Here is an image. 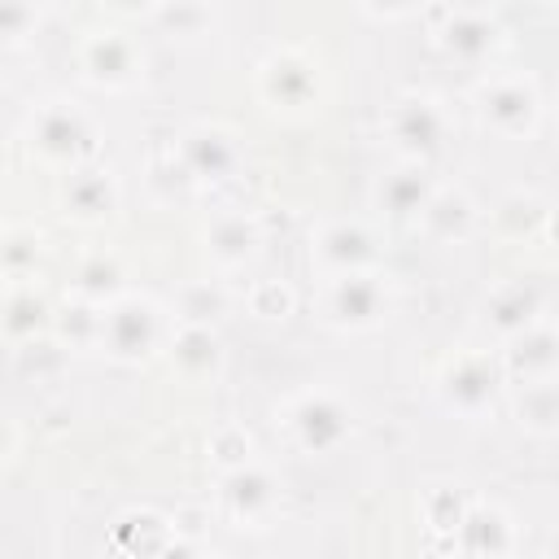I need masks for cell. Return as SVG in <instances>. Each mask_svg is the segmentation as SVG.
I'll return each mask as SVG.
<instances>
[{
    "instance_id": "9c48e42d",
    "label": "cell",
    "mask_w": 559,
    "mask_h": 559,
    "mask_svg": "<svg viewBox=\"0 0 559 559\" xmlns=\"http://www.w3.org/2000/svg\"><path fill=\"white\" fill-rule=\"evenodd\" d=\"M135 44L118 31H96L87 35L83 44V70L92 83H105V87H122L135 79Z\"/></svg>"
},
{
    "instance_id": "7c38bea8",
    "label": "cell",
    "mask_w": 559,
    "mask_h": 559,
    "mask_svg": "<svg viewBox=\"0 0 559 559\" xmlns=\"http://www.w3.org/2000/svg\"><path fill=\"white\" fill-rule=\"evenodd\" d=\"M454 533L467 559H502L511 550V524L498 507H472Z\"/></svg>"
},
{
    "instance_id": "9a60e30c",
    "label": "cell",
    "mask_w": 559,
    "mask_h": 559,
    "mask_svg": "<svg viewBox=\"0 0 559 559\" xmlns=\"http://www.w3.org/2000/svg\"><path fill=\"white\" fill-rule=\"evenodd\" d=\"M533 314H537V288H533V284H507V288H498V293L489 297V306H485L489 328H493L498 336H511V341L533 328Z\"/></svg>"
},
{
    "instance_id": "484cf974",
    "label": "cell",
    "mask_w": 559,
    "mask_h": 559,
    "mask_svg": "<svg viewBox=\"0 0 559 559\" xmlns=\"http://www.w3.org/2000/svg\"><path fill=\"white\" fill-rule=\"evenodd\" d=\"M218 310H223V297H218L210 284L188 288V297H183V314H188V323H205V319H214Z\"/></svg>"
},
{
    "instance_id": "8992f818",
    "label": "cell",
    "mask_w": 559,
    "mask_h": 559,
    "mask_svg": "<svg viewBox=\"0 0 559 559\" xmlns=\"http://www.w3.org/2000/svg\"><path fill=\"white\" fill-rule=\"evenodd\" d=\"M480 109H485V122L502 135H524L533 131L537 122V92L528 79H493L485 92H480Z\"/></svg>"
},
{
    "instance_id": "d6986e66",
    "label": "cell",
    "mask_w": 559,
    "mask_h": 559,
    "mask_svg": "<svg viewBox=\"0 0 559 559\" xmlns=\"http://www.w3.org/2000/svg\"><path fill=\"white\" fill-rule=\"evenodd\" d=\"M114 197L118 192H114V183L100 170H79L66 183V210L74 218H105L114 210Z\"/></svg>"
},
{
    "instance_id": "30bf717a",
    "label": "cell",
    "mask_w": 559,
    "mask_h": 559,
    "mask_svg": "<svg viewBox=\"0 0 559 559\" xmlns=\"http://www.w3.org/2000/svg\"><path fill=\"white\" fill-rule=\"evenodd\" d=\"M314 253L332 275H354V271H367V262L376 258V240L362 223H332L319 231Z\"/></svg>"
},
{
    "instance_id": "4fadbf2b",
    "label": "cell",
    "mask_w": 559,
    "mask_h": 559,
    "mask_svg": "<svg viewBox=\"0 0 559 559\" xmlns=\"http://www.w3.org/2000/svg\"><path fill=\"white\" fill-rule=\"evenodd\" d=\"M183 166L201 179H223L236 166V144L218 127H192L183 135Z\"/></svg>"
},
{
    "instance_id": "2e32d148",
    "label": "cell",
    "mask_w": 559,
    "mask_h": 559,
    "mask_svg": "<svg viewBox=\"0 0 559 559\" xmlns=\"http://www.w3.org/2000/svg\"><path fill=\"white\" fill-rule=\"evenodd\" d=\"M432 197H437V192H432V183H428V175H424V166H419V162H415V166L393 170V175L380 183V205H384L393 218L424 214Z\"/></svg>"
},
{
    "instance_id": "d4e9b609",
    "label": "cell",
    "mask_w": 559,
    "mask_h": 559,
    "mask_svg": "<svg viewBox=\"0 0 559 559\" xmlns=\"http://www.w3.org/2000/svg\"><path fill=\"white\" fill-rule=\"evenodd\" d=\"M35 253H39V236L35 231H9L4 236V271L9 275H22L26 266H35Z\"/></svg>"
},
{
    "instance_id": "ba28073f",
    "label": "cell",
    "mask_w": 559,
    "mask_h": 559,
    "mask_svg": "<svg viewBox=\"0 0 559 559\" xmlns=\"http://www.w3.org/2000/svg\"><path fill=\"white\" fill-rule=\"evenodd\" d=\"M262 96L275 105V109H301L319 96V79H314V66L297 52H280L262 66Z\"/></svg>"
},
{
    "instance_id": "6da1fadb",
    "label": "cell",
    "mask_w": 559,
    "mask_h": 559,
    "mask_svg": "<svg viewBox=\"0 0 559 559\" xmlns=\"http://www.w3.org/2000/svg\"><path fill=\"white\" fill-rule=\"evenodd\" d=\"M389 314V284L376 271L336 275L328 288V319L336 328H371Z\"/></svg>"
},
{
    "instance_id": "7402d4cb",
    "label": "cell",
    "mask_w": 559,
    "mask_h": 559,
    "mask_svg": "<svg viewBox=\"0 0 559 559\" xmlns=\"http://www.w3.org/2000/svg\"><path fill=\"white\" fill-rule=\"evenodd\" d=\"M48 323V306L35 297V288H13L4 301V332L9 341H31Z\"/></svg>"
},
{
    "instance_id": "277c9868",
    "label": "cell",
    "mask_w": 559,
    "mask_h": 559,
    "mask_svg": "<svg viewBox=\"0 0 559 559\" xmlns=\"http://www.w3.org/2000/svg\"><path fill=\"white\" fill-rule=\"evenodd\" d=\"M288 419H293L297 441H301L310 454H328V450H336V445L349 437V428H354L349 411H345L332 393H306V397L293 406Z\"/></svg>"
},
{
    "instance_id": "8fae6325",
    "label": "cell",
    "mask_w": 559,
    "mask_h": 559,
    "mask_svg": "<svg viewBox=\"0 0 559 559\" xmlns=\"http://www.w3.org/2000/svg\"><path fill=\"white\" fill-rule=\"evenodd\" d=\"M498 22L485 13V9H450L445 13V26H441V39L445 48L459 57V61H480L498 48Z\"/></svg>"
},
{
    "instance_id": "5bb4252c",
    "label": "cell",
    "mask_w": 559,
    "mask_h": 559,
    "mask_svg": "<svg viewBox=\"0 0 559 559\" xmlns=\"http://www.w3.org/2000/svg\"><path fill=\"white\" fill-rule=\"evenodd\" d=\"M223 498H227V511L236 520H258L266 515V507L275 502V485L262 467H231L227 480H223Z\"/></svg>"
},
{
    "instance_id": "f546056e",
    "label": "cell",
    "mask_w": 559,
    "mask_h": 559,
    "mask_svg": "<svg viewBox=\"0 0 559 559\" xmlns=\"http://www.w3.org/2000/svg\"><path fill=\"white\" fill-rule=\"evenodd\" d=\"M153 559H197V550L188 542H166V546H157Z\"/></svg>"
},
{
    "instance_id": "603a6c76",
    "label": "cell",
    "mask_w": 559,
    "mask_h": 559,
    "mask_svg": "<svg viewBox=\"0 0 559 559\" xmlns=\"http://www.w3.org/2000/svg\"><path fill=\"white\" fill-rule=\"evenodd\" d=\"M515 411H520V424H528V428H542V432L546 428H559V384H550V380L528 384L520 393Z\"/></svg>"
},
{
    "instance_id": "ac0fdd59",
    "label": "cell",
    "mask_w": 559,
    "mask_h": 559,
    "mask_svg": "<svg viewBox=\"0 0 559 559\" xmlns=\"http://www.w3.org/2000/svg\"><path fill=\"white\" fill-rule=\"evenodd\" d=\"M175 367L183 371V376H192V380H201V376H210L214 367H218V336L205 328V323H188L179 336H175Z\"/></svg>"
},
{
    "instance_id": "44dd1931",
    "label": "cell",
    "mask_w": 559,
    "mask_h": 559,
    "mask_svg": "<svg viewBox=\"0 0 559 559\" xmlns=\"http://www.w3.org/2000/svg\"><path fill=\"white\" fill-rule=\"evenodd\" d=\"M419 218L437 240H454V236H463L472 227V201L463 192H437Z\"/></svg>"
},
{
    "instance_id": "52a82bcc",
    "label": "cell",
    "mask_w": 559,
    "mask_h": 559,
    "mask_svg": "<svg viewBox=\"0 0 559 559\" xmlns=\"http://www.w3.org/2000/svg\"><path fill=\"white\" fill-rule=\"evenodd\" d=\"M31 140L35 148L48 157V162H74L83 148H87V122L74 105H44L35 114V127H31Z\"/></svg>"
},
{
    "instance_id": "3957f363",
    "label": "cell",
    "mask_w": 559,
    "mask_h": 559,
    "mask_svg": "<svg viewBox=\"0 0 559 559\" xmlns=\"http://www.w3.org/2000/svg\"><path fill=\"white\" fill-rule=\"evenodd\" d=\"M389 135L402 153L411 157H428L441 148L445 140V109L432 96H402L389 114Z\"/></svg>"
},
{
    "instance_id": "e0dca14e",
    "label": "cell",
    "mask_w": 559,
    "mask_h": 559,
    "mask_svg": "<svg viewBox=\"0 0 559 559\" xmlns=\"http://www.w3.org/2000/svg\"><path fill=\"white\" fill-rule=\"evenodd\" d=\"M559 367V336L550 328H528L511 341V371L524 376L528 384L546 380Z\"/></svg>"
},
{
    "instance_id": "5b68a950",
    "label": "cell",
    "mask_w": 559,
    "mask_h": 559,
    "mask_svg": "<svg viewBox=\"0 0 559 559\" xmlns=\"http://www.w3.org/2000/svg\"><path fill=\"white\" fill-rule=\"evenodd\" d=\"M493 389H498V371L485 354H459L441 371V397L463 415H480L493 402Z\"/></svg>"
},
{
    "instance_id": "cb8c5ba5",
    "label": "cell",
    "mask_w": 559,
    "mask_h": 559,
    "mask_svg": "<svg viewBox=\"0 0 559 559\" xmlns=\"http://www.w3.org/2000/svg\"><path fill=\"white\" fill-rule=\"evenodd\" d=\"M118 280H122V271H118L114 258H87L74 275V288H79L83 301H100V297L118 293Z\"/></svg>"
},
{
    "instance_id": "4316f807",
    "label": "cell",
    "mask_w": 559,
    "mask_h": 559,
    "mask_svg": "<svg viewBox=\"0 0 559 559\" xmlns=\"http://www.w3.org/2000/svg\"><path fill=\"white\" fill-rule=\"evenodd\" d=\"M205 17H210V13H205V9H197V4H175V9L166 4V9H157V22H162L166 31H175V35H192Z\"/></svg>"
},
{
    "instance_id": "ffe728a7",
    "label": "cell",
    "mask_w": 559,
    "mask_h": 559,
    "mask_svg": "<svg viewBox=\"0 0 559 559\" xmlns=\"http://www.w3.org/2000/svg\"><path fill=\"white\" fill-rule=\"evenodd\" d=\"M253 249H258V227H253V218L227 214V218H218V223L210 227V253H214L223 266L245 262Z\"/></svg>"
},
{
    "instance_id": "7a4b0ae2",
    "label": "cell",
    "mask_w": 559,
    "mask_h": 559,
    "mask_svg": "<svg viewBox=\"0 0 559 559\" xmlns=\"http://www.w3.org/2000/svg\"><path fill=\"white\" fill-rule=\"evenodd\" d=\"M100 341H105V349H109L114 358L140 362V358L157 345V310H153L144 297H118V301L105 310Z\"/></svg>"
},
{
    "instance_id": "f1b7e54d",
    "label": "cell",
    "mask_w": 559,
    "mask_h": 559,
    "mask_svg": "<svg viewBox=\"0 0 559 559\" xmlns=\"http://www.w3.org/2000/svg\"><path fill=\"white\" fill-rule=\"evenodd\" d=\"M253 310H258V314H266V319H275V314H284V310H288V293H284V288H275V284H266V288H258Z\"/></svg>"
},
{
    "instance_id": "83f0119b",
    "label": "cell",
    "mask_w": 559,
    "mask_h": 559,
    "mask_svg": "<svg viewBox=\"0 0 559 559\" xmlns=\"http://www.w3.org/2000/svg\"><path fill=\"white\" fill-rule=\"evenodd\" d=\"M31 22H35V9L31 4H17V0L0 4V35H26Z\"/></svg>"
}]
</instances>
